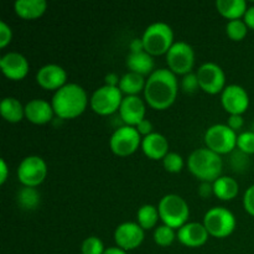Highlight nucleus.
<instances>
[{
    "instance_id": "f257e3e1",
    "label": "nucleus",
    "mask_w": 254,
    "mask_h": 254,
    "mask_svg": "<svg viewBox=\"0 0 254 254\" xmlns=\"http://www.w3.org/2000/svg\"><path fill=\"white\" fill-rule=\"evenodd\" d=\"M144 96L149 106L163 111L175 102L178 96V79L169 68L155 69L146 79Z\"/></svg>"
},
{
    "instance_id": "f03ea898",
    "label": "nucleus",
    "mask_w": 254,
    "mask_h": 254,
    "mask_svg": "<svg viewBox=\"0 0 254 254\" xmlns=\"http://www.w3.org/2000/svg\"><path fill=\"white\" fill-rule=\"evenodd\" d=\"M52 108L61 119H73L87 108L88 97L83 87L77 83H66L55 92L51 99Z\"/></svg>"
},
{
    "instance_id": "7ed1b4c3",
    "label": "nucleus",
    "mask_w": 254,
    "mask_h": 254,
    "mask_svg": "<svg viewBox=\"0 0 254 254\" xmlns=\"http://www.w3.org/2000/svg\"><path fill=\"white\" fill-rule=\"evenodd\" d=\"M188 165L191 174L201 181L215 183L222 173L223 161L220 154L208 148H200L190 154Z\"/></svg>"
},
{
    "instance_id": "20e7f679",
    "label": "nucleus",
    "mask_w": 254,
    "mask_h": 254,
    "mask_svg": "<svg viewBox=\"0 0 254 254\" xmlns=\"http://www.w3.org/2000/svg\"><path fill=\"white\" fill-rule=\"evenodd\" d=\"M159 215L164 225L171 228H181L188 223L190 208L181 196L175 193L165 195L159 201Z\"/></svg>"
},
{
    "instance_id": "39448f33",
    "label": "nucleus",
    "mask_w": 254,
    "mask_h": 254,
    "mask_svg": "<svg viewBox=\"0 0 254 254\" xmlns=\"http://www.w3.org/2000/svg\"><path fill=\"white\" fill-rule=\"evenodd\" d=\"M141 40L144 50L151 56L168 54L170 47L174 45L173 29L166 22H153L145 29Z\"/></svg>"
},
{
    "instance_id": "423d86ee",
    "label": "nucleus",
    "mask_w": 254,
    "mask_h": 254,
    "mask_svg": "<svg viewBox=\"0 0 254 254\" xmlns=\"http://www.w3.org/2000/svg\"><path fill=\"white\" fill-rule=\"evenodd\" d=\"M203 226L211 236L225 238L230 236L236 228V217L228 208L217 206L205 213Z\"/></svg>"
},
{
    "instance_id": "0eeeda50",
    "label": "nucleus",
    "mask_w": 254,
    "mask_h": 254,
    "mask_svg": "<svg viewBox=\"0 0 254 254\" xmlns=\"http://www.w3.org/2000/svg\"><path fill=\"white\" fill-rule=\"evenodd\" d=\"M238 135L227 124L211 126L205 133V143L208 149L217 154L232 153L237 146Z\"/></svg>"
},
{
    "instance_id": "6e6552de",
    "label": "nucleus",
    "mask_w": 254,
    "mask_h": 254,
    "mask_svg": "<svg viewBox=\"0 0 254 254\" xmlns=\"http://www.w3.org/2000/svg\"><path fill=\"white\" fill-rule=\"evenodd\" d=\"M141 140L143 139L140 138V133L135 127L123 126L117 128L112 134L109 139V146L117 155L128 156L139 148Z\"/></svg>"
},
{
    "instance_id": "1a4fd4ad",
    "label": "nucleus",
    "mask_w": 254,
    "mask_h": 254,
    "mask_svg": "<svg viewBox=\"0 0 254 254\" xmlns=\"http://www.w3.org/2000/svg\"><path fill=\"white\" fill-rule=\"evenodd\" d=\"M122 101H123V96L119 87L104 84L96 89L92 94L91 108L101 116H109L118 111Z\"/></svg>"
},
{
    "instance_id": "9d476101",
    "label": "nucleus",
    "mask_w": 254,
    "mask_h": 254,
    "mask_svg": "<svg viewBox=\"0 0 254 254\" xmlns=\"http://www.w3.org/2000/svg\"><path fill=\"white\" fill-rule=\"evenodd\" d=\"M166 62L174 73L188 74L195 64V52L191 45L185 41L174 42L166 54Z\"/></svg>"
},
{
    "instance_id": "9b49d317",
    "label": "nucleus",
    "mask_w": 254,
    "mask_h": 254,
    "mask_svg": "<svg viewBox=\"0 0 254 254\" xmlns=\"http://www.w3.org/2000/svg\"><path fill=\"white\" fill-rule=\"evenodd\" d=\"M47 175V165L41 156L30 155L22 159L17 168V178L24 186L36 188Z\"/></svg>"
},
{
    "instance_id": "f8f14e48",
    "label": "nucleus",
    "mask_w": 254,
    "mask_h": 254,
    "mask_svg": "<svg viewBox=\"0 0 254 254\" xmlns=\"http://www.w3.org/2000/svg\"><path fill=\"white\" fill-rule=\"evenodd\" d=\"M196 74L202 91L210 94H216L225 89V72L215 62H206L201 64Z\"/></svg>"
},
{
    "instance_id": "ddd939ff",
    "label": "nucleus",
    "mask_w": 254,
    "mask_h": 254,
    "mask_svg": "<svg viewBox=\"0 0 254 254\" xmlns=\"http://www.w3.org/2000/svg\"><path fill=\"white\" fill-rule=\"evenodd\" d=\"M221 102L228 113L242 116L250 107V96L242 86L230 84L222 91Z\"/></svg>"
},
{
    "instance_id": "4468645a",
    "label": "nucleus",
    "mask_w": 254,
    "mask_h": 254,
    "mask_svg": "<svg viewBox=\"0 0 254 254\" xmlns=\"http://www.w3.org/2000/svg\"><path fill=\"white\" fill-rule=\"evenodd\" d=\"M144 230L139 223L135 222H124L116 228L114 232V240L117 246L124 251L135 250L136 247L143 243Z\"/></svg>"
},
{
    "instance_id": "2eb2a0df",
    "label": "nucleus",
    "mask_w": 254,
    "mask_h": 254,
    "mask_svg": "<svg viewBox=\"0 0 254 254\" xmlns=\"http://www.w3.org/2000/svg\"><path fill=\"white\" fill-rule=\"evenodd\" d=\"M0 67L5 76L12 81H20L29 72V61L20 52H7L0 59Z\"/></svg>"
},
{
    "instance_id": "dca6fc26",
    "label": "nucleus",
    "mask_w": 254,
    "mask_h": 254,
    "mask_svg": "<svg viewBox=\"0 0 254 254\" xmlns=\"http://www.w3.org/2000/svg\"><path fill=\"white\" fill-rule=\"evenodd\" d=\"M119 116L126 126H138L145 119V104L139 96H127L119 107Z\"/></svg>"
},
{
    "instance_id": "f3484780",
    "label": "nucleus",
    "mask_w": 254,
    "mask_h": 254,
    "mask_svg": "<svg viewBox=\"0 0 254 254\" xmlns=\"http://www.w3.org/2000/svg\"><path fill=\"white\" fill-rule=\"evenodd\" d=\"M67 73L61 66L55 64H49L42 66L36 73V81L42 88L49 89H60L66 84Z\"/></svg>"
},
{
    "instance_id": "a211bd4d",
    "label": "nucleus",
    "mask_w": 254,
    "mask_h": 254,
    "mask_svg": "<svg viewBox=\"0 0 254 254\" xmlns=\"http://www.w3.org/2000/svg\"><path fill=\"white\" fill-rule=\"evenodd\" d=\"M208 235L205 226L198 222H188L183 227L179 228L176 237L186 247L196 248L205 245L208 240Z\"/></svg>"
},
{
    "instance_id": "6ab92c4d",
    "label": "nucleus",
    "mask_w": 254,
    "mask_h": 254,
    "mask_svg": "<svg viewBox=\"0 0 254 254\" xmlns=\"http://www.w3.org/2000/svg\"><path fill=\"white\" fill-rule=\"evenodd\" d=\"M54 108L45 99H32L25 106V117L34 124H45L52 121Z\"/></svg>"
},
{
    "instance_id": "aec40b11",
    "label": "nucleus",
    "mask_w": 254,
    "mask_h": 254,
    "mask_svg": "<svg viewBox=\"0 0 254 254\" xmlns=\"http://www.w3.org/2000/svg\"><path fill=\"white\" fill-rule=\"evenodd\" d=\"M141 148H143L144 154L149 159L153 160H159L164 159L169 153V141L163 134L153 131L149 135L144 136L141 140Z\"/></svg>"
},
{
    "instance_id": "412c9836",
    "label": "nucleus",
    "mask_w": 254,
    "mask_h": 254,
    "mask_svg": "<svg viewBox=\"0 0 254 254\" xmlns=\"http://www.w3.org/2000/svg\"><path fill=\"white\" fill-rule=\"evenodd\" d=\"M127 67L129 68V72H135L141 76H145V74L150 76L155 71L153 57L146 51L130 52L127 56Z\"/></svg>"
},
{
    "instance_id": "4be33fe9",
    "label": "nucleus",
    "mask_w": 254,
    "mask_h": 254,
    "mask_svg": "<svg viewBox=\"0 0 254 254\" xmlns=\"http://www.w3.org/2000/svg\"><path fill=\"white\" fill-rule=\"evenodd\" d=\"M15 12L22 19L32 20L41 16L47 9L46 0H16Z\"/></svg>"
},
{
    "instance_id": "5701e85b",
    "label": "nucleus",
    "mask_w": 254,
    "mask_h": 254,
    "mask_svg": "<svg viewBox=\"0 0 254 254\" xmlns=\"http://www.w3.org/2000/svg\"><path fill=\"white\" fill-rule=\"evenodd\" d=\"M238 190H240L238 183L230 176H220L213 183V195L217 196L220 200H232L238 195Z\"/></svg>"
},
{
    "instance_id": "b1692460",
    "label": "nucleus",
    "mask_w": 254,
    "mask_h": 254,
    "mask_svg": "<svg viewBox=\"0 0 254 254\" xmlns=\"http://www.w3.org/2000/svg\"><path fill=\"white\" fill-rule=\"evenodd\" d=\"M216 7L222 16L230 20H237L241 16H245L248 9L245 0H217Z\"/></svg>"
},
{
    "instance_id": "393cba45",
    "label": "nucleus",
    "mask_w": 254,
    "mask_h": 254,
    "mask_svg": "<svg viewBox=\"0 0 254 254\" xmlns=\"http://www.w3.org/2000/svg\"><path fill=\"white\" fill-rule=\"evenodd\" d=\"M0 113L5 121L10 123H17L25 116V107H22L19 99L14 97H6L0 104Z\"/></svg>"
},
{
    "instance_id": "a878e982",
    "label": "nucleus",
    "mask_w": 254,
    "mask_h": 254,
    "mask_svg": "<svg viewBox=\"0 0 254 254\" xmlns=\"http://www.w3.org/2000/svg\"><path fill=\"white\" fill-rule=\"evenodd\" d=\"M145 78L141 74L135 72H128L124 74L119 81V89L122 93H126L127 96H136L140 91L145 88Z\"/></svg>"
},
{
    "instance_id": "bb28decb",
    "label": "nucleus",
    "mask_w": 254,
    "mask_h": 254,
    "mask_svg": "<svg viewBox=\"0 0 254 254\" xmlns=\"http://www.w3.org/2000/svg\"><path fill=\"white\" fill-rule=\"evenodd\" d=\"M40 201H41L40 193L35 188L24 186V188L17 191L16 202L19 205V207H21L22 210H35L40 205Z\"/></svg>"
},
{
    "instance_id": "cd10ccee",
    "label": "nucleus",
    "mask_w": 254,
    "mask_h": 254,
    "mask_svg": "<svg viewBox=\"0 0 254 254\" xmlns=\"http://www.w3.org/2000/svg\"><path fill=\"white\" fill-rule=\"evenodd\" d=\"M136 217H138V223L143 230H150L155 227L160 215H159L158 207L155 206L143 205L139 208Z\"/></svg>"
},
{
    "instance_id": "c85d7f7f",
    "label": "nucleus",
    "mask_w": 254,
    "mask_h": 254,
    "mask_svg": "<svg viewBox=\"0 0 254 254\" xmlns=\"http://www.w3.org/2000/svg\"><path fill=\"white\" fill-rule=\"evenodd\" d=\"M248 31V26L245 22V20H230L226 26V32H227L228 37L235 41H241L246 37Z\"/></svg>"
},
{
    "instance_id": "c756f323",
    "label": "nucleus",
    "mask_w": 254,
    "mask_h": 254,
    "mask_svg": "<svg viewBox=\"0 0 254 254\" xmlns=\"http://www.w3.org/2000/svg\"><path fill=\"white\" fill-rule=\"evenodd\" d=\"M175 237L176 235L174 232V228L166 225L159 226L154 231V241H155L156 245L161 246V247H168V246L173 245Z\"/></svg>"
},
{
    "instance_id": "7c9ffc66",
    "label": "nucleus",
    "mask_w": 254,
    "mask_h": 254,
    "mask_svg": "<svg viewBox=\"0 0 254 254\" xmlns=\"http://www.w3.org/2000/svg\"><path fill=\"white\" fill-rule=\"evenodd\" d=\"M104 251L106 250H104L103 242L101 241V238L96 237V236H91L82 242V254H103Z\"/></svg>"
},
{
    "instance_id": "2f4dec72",
    "label": "nucleus",
    "mask_w": 254,
    "mask_h": 254,
    "mask_svg": "<svg viewBox=\"0 0 254 254\" xmlns=\"http://www.w3.org/2000/svg\"><path fill=\"white\" fill-rule=\"evenodd\" d=\"M164 168L169 173H180L184 168V159L178 153H168V155L163 159Z\"/></svg>"
},
{
    "instance_id": "473e14b6",
    "label": "nucleus",
    "mask_w": 254,
    "mask_h": 254,
    "mask_svg": "<svg viewBox=\"0 0 254 254\" xmlns=\"http://www.w3.org/2000/svg\"><path fill=\"white\" fill-rule=\"evenodd\" d=\"M237 146L241 151L247 155L254 154V133L253 131H243L237 138Z\"/></svg>"
},
{
    "instance_id": "72a5a7b5",
    "label": "nucleus",
    "mask_w": 254,
    "mask_h": 254,
    "mask_svg": "<svg viewBox=\"0 0 254 254\" xmlns=\"http://www.w3.org/2000/svg\"><path fill=\"white\" fill-rule=\"evenodd\" d=\"M250 165V158L246 153L238 150H233L231 154V166L235 171L237 173H242L247 169V166Z\"/></svg>"
},
{
    "instance_id": "f704fd0d",
    "label": "nucleus",
    "mask_w": 254,
    "mask_h": 254,
    "mask_svg": "<svg viewBox=\"0 0 254 254\" xmlns=\"http://www.w3.org/2000/svg\"><path fill=\"white\" fill-rule=\"evenodd\" d=\"M198 87H200V83H198L197 74L190 72V73L184 76L183 81H181V88H183L184 92H186V93H195Z\"/></svg>"
},
{
    "instance_id": "c9c22d12",
    "label": "nucleus",
    "mask_w": 254,
    "mask_h": 254,
    "mask_svg": "<svg viewBox=\"0 0 254 254\" xmlns=\"http://www.w3.org/2000/svg\"><path fill=\"white\" fill-rule=\"evenodd\" d=\"M12 37L11 27L5 21H0V47H5L10 44Z\"/></svg>"
},
{
    "instance_id": "e433bc0d",
    "label": "nucleus",
    "mask_w": 254,
    "mask_h": 254,
    "mask_svg": "<svg viewBox=\"0 0 254 254\" xmlns=\"http://www.w3.org/2000/svg\"><path fill=\"white\" fill-rule=\"evenodd\" d=\"M243 206L250 215L254 216V185L246 190L245 196H243Z\"/></svg>"
},
{
    "instance_id": "4c0bfd02",
    "label": "nucleus",
    "mask_w": 254,
    "mask_h": 254,
    "mask_svg": "<svg viewBox=\"0 0 254 254\" xmlns=\"http://www.w3.org/2000/svg\"><path fill=\"white\" fill-rule=\"evenodd\" d=\"M213 193V184L208 183V181H201L200 186H198V195L203 198L210 197Z\"/></svg>"
},
{
    "instance_id": "58836bf2",
    "label": "nucleus",
    "mask_w": 254,
    "mask_h": 254,
    "mask_svg": "<svg viewBox=\"0 0 254 254\" xmlns=\"http://www.w3.org/2000/svg\"><path fill=\"white\" fill-rule=\"evenodd\" d=\"M243 123H245V121H243V117L240 116V114H231V117L228 118V123L227 126L230 127L232 130H238V129H241L243 127Z\"/></svg>"
},
{
    "instance_id": "ea45409f",
    "label": "nucleus",
    "mask_w": 254,
    "mask_h": 254,
    "mask_svg": "<svg viewBox=\"0 0 254 254\" xmlns=\"http://www.w3.org/2000/svg\"><path fill=\"white\" fill-rule=\"evenodd\" d=\"M136 129H138V131L140 133V135L146 136L149 135V134L153 133V124H151V122L149 121V119H143V121L136 126Z\"/></svg>"
},
{
    "instance_id": "a19ab883",
    "label": "nucleus",
    "mask_w": 254,
    "mask_h": 254,
    "mask_svg": "<svg viewBox=\"0 0 254 254\" xmlns=\"http://www.w3.org/2000/svg\"><path fill=\"white\" fill-rule=\"evenodd\" d=\"M245 22L247 24L248 27L254 30V5L250 6L245 14Z\"/></svg>"
},
{
    "instance_id": "79ce46f5",
    "label": "nucleus",
    "mask_w": 254,
    "mask_h": 254,
    "mask_svg": "<svg viewBox=\"0 0 254 254\" xmlns=\"http://www.w3.org/2000/svg\"><path fill=\"white\" fill-rule=\"evenodd\" d=\"M139 51H145L144 50L143 40L141 39H134L130 42V52H139Z\"/></svg>"
},
{
    "instance_id": "37998d69",
    "label": "nucleus",
    "mask_w": 254,
    "mask_h": 254,
    "mask_svg": "<svg viewBox=\"0 0 254 254\" xmlns=\"http://www.w3.org/2000/svg\"><path fill=\"white\" fill-rule=\"evenodd\" d=\"M119 78L116 73H108L106 76V84L107 86H113V87H118L119 86Z\"/></svg>"
},
{
    "instance_id": "c03bdc74",
    "label": "nucleus",
    "mask_w": 254,
    "mask_h": 254,
    "mask_svg": "<svg viewBox=\"0 0 254 254\" xmlns=\"http://www.w3.org/2000/svg\"><path fill=\"white\" fill-rule=\"evenodd\" d=\"M0 171H1V176H0V184H4L5 181H6L7 179V165L6 163H5L4 159H1L0 160Z\"/></svg>"
},
{
    "instance_id": "a18cd8bd",
    "label": "nucleus",
    "mask_w": 254,
    "mask_h": 254,
    "mask_svg": "<svg viewBox=\"0 0 254 254\" xmlns=\"http://www.w3.org/2000/svg\"><path fill=\"white\" fill-rule=\"evenodd\" d=\"M103 254H127V251L122 250L119 247H109L104 251Z\"/></svg>"
},
{
    "instance_id": "49530a36",
    "label": "nucleus",
    "mask_w": 254,
    "mask_h": 254,
    "mask_svg": "<svg viewBox=\"0 0 254 254\" xmlns=\"http://www.w3.org/2000/svg\"><path fill=\"white\" fill-rule=\"evenodd\" d=\"M251 131H253V133H254V123L252 124V128H251Z\"/></svg>"
}]
</instances>
